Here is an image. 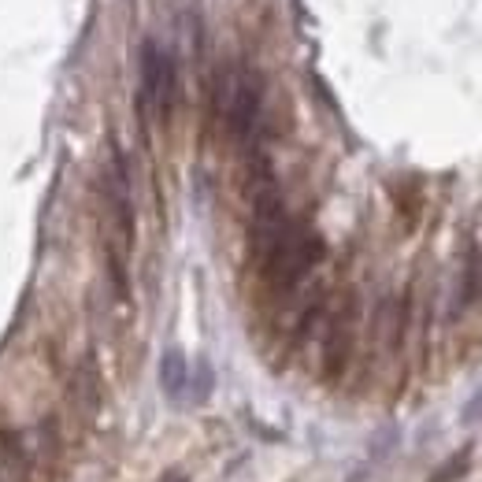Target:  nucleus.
Listing matches in <instances>:
<instances>
[{
	"instance_id": "nucleus-1",
	"label": "nucleus",
	"mask_w": 482,
	"mask_h": 482,
	"mask_svg": "<svg viewBox=\"0 0 482 482\" xmlns=\"http://www.w3.org/2000/svg\"><path fill=\"white\" fill-rule=\"evenodd\" d=\"M215 115L241 149H256L263 126V78L245 63H223L215 75Z\"/></svg>"
},
{
	"instance_id": "nucleus-2",
	"label": "nucleus",
	"mask_w": 482,
	"mask_h": 482,
	"mask_svg": "<svg viewBox=\"0 0 482 482\" xmlns=\"http://www.w3.org/2000/svg\"><path fill=\"white\" fill-rule=\"evenodd\" d=\"M178 97V67L167 45L145 38L138 49V104L149 119H167Z\"/></svg>"
},
{
	"instance_id": "nucleus-3",
	"label": "nucleus",
	"mask_w": 482,
	"mask_h": 482,
	"mask_svg": "<svg viewBox=\"0 0 482 482\" xmlns=\"http://www.w3.org/2000/svg\"><path fill=\"white\" fill-rule=\"evenodd\" d=\"M189 382V367H186V357H182L178 349H167L160 360V386L167 397H182V389H186Z\"/></svg>"
},
{
	"instance_id": "nucleus-4",
	"label": "nucleus",
	"mask_w": 482,
	"mask_h": 482,
	"mask_svg": "<svg viewBox=\"0 0 482 482\" xmlns=\"http://www.w3.org/2000/svg\"><path fill=\"white\" fill-rule=\"evenodd\" d=\"M0 457H4V463L8 468H19V471H26V453H23V445H19V438H12V434H0Z\"/></svg>"
},
{
	"instance_id": "nucleus-5",
	"label": "nucleus",
	"mask_w": 482,
	"mask_h": 482,
	"mask_svg": "<svg viewBox=\"0 0 482 482\" xmlns=\"http://www.w3.org/2000/svg\"><path fill=\"white\" fill-rule=\"evenodd\" d=\"M463 460H468V453H460V457L449 463V471H442V475H434V482H453V479H460V475H463Z\"/></svg>"
}]
</instances>
